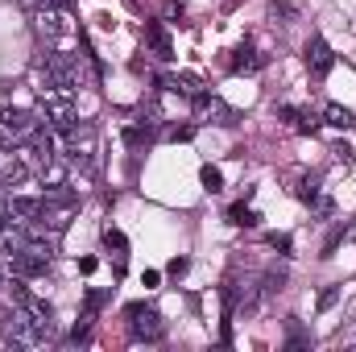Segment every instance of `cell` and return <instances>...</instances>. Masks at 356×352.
Instances as JSON below:
<instances>
[{
	"mask_svg": "<svg viewBox=\"0 0 356 352\" xmlns=\"http://www.w3.org/2000/svg\"><path fill=\"white\" fill-rule=\"evenodd\" d=\"M170 273H175V278L178 273H186V257H175V262H170Z\"/></svg>",
	"mask_w": 356,
	"mask_h": 352,
	"instance_id": "44dd1931",
	"label": "cell"
},
{
	"mask_svg": "<svg viewBox=\"0 0 356 352\" xmlns=\"http://www.w3.org/2000/svg\"><path fill=\"white\" fill-rule=\"evenodd\" d=\"M124 319H129V332H133V340H162L166 336V323H162V315L154 311V307H141V303H133V307H124Z\"/></svg>",
	"mask_w": 356,
	"mask_h": 352,
	"instance_id": "6da1fadb",
	"label": "cell"
},
{
	"mask_svg": "<svg viewBox=\"0 0 356 352\" xmlns=\"http://www.w3.org/2000/svg\"><path fill=\"white\" fill-rule=\"evenodd\" d=\"M0 286H4V273H0Z\"/></svg>",
	"mask_w": 356,
	"mask_h": 352,
	"instance_id": "603a6c76",
	"label": "cell"
},
{
	"mask_svg": "<svg viewBox=\"0 0 356 352\" xmlns=\"http://www.w3.org/2000/svg\"><path fill=\"white\" fill-rule=\"evenodd\" d=\"M323 116H327V125H332V129H353V125H356V116L348 112V108H340V104H327V112H323Z\"/></svg>",
	"mask_w": 356,
	"mask_h": 352,
	"instance_id": "8fae6325",
	"label": "cell"
},
{
	"mask_svg": "<svg viewBox=\"0 0 356 352\" xmlns=\"http://www.w3.org/2000/svg\"><path fill=\"white\" fill-rule=\"evenodd\" d=\"M228 220H232L236 228H253V224H257V211L245 207V203H236V207H228Z\"/></svg>",
	"mask_w": 356,
	"mask_h": 352,
	"instance_id": "4fadbf2b",
	"label": "cell"
},
{
	"mask_svg": "<svg viewBox=\"0 0 356 352\" xmlns=\"http://www.w3.org/2000/svg\"><path fill=\"white\" fill-rule=\"evenodd\" d=\"M104 245H108V253H112V262H116V273H120V269H124V257H129L124 237H120L116 228H104Z\"/></svg>",
	"mask_w": 356,
	"mask_h": 352,
	"instance_id": "ba28073f",
	"label": "cell"
},
{
	"mask_svg": "<svg viewBox=\"0 0 356 352\" xmlns=\"http://www.w3.org/2000/svg\"><path fill=\"white\" fill-rule=\"evenodd\" d=\"M282 116H286L298 133H315V125H319V120H315L311 112H302V108H282Z\"/></svg>",
	"mask_w": 356,
	"mask_h": 352,
	"instance_id": "9c48e42d",
	"label": "cell"
},
{
	"mask_svg": "<svg viewBox=\"0 0 356 352\" xmlns=\"http://www.w3.org/2000/svg\"><path fill=\"white\" fill-rule=\"evenodd\" d=\"M336 303H340V286H327V290L319 294V311H332Z\"/></svg>",
	"mask_w": 356,
	"mask_h": 352,
	"instance_id": "d6986e66",
	"label": "cell"
},
{
	"mask_svg": "<svg viewBox=\"0 0 356 352\" xmlns=\"http://www.w3.org/2000/svg\"><path fill=\"white\" fill-rule=\"evenodd\" d=\"M99 303H104V294H99V290H88V307H83V319H91V315L99 311Z\"/></svg>",
	"mask_w": 356,
	"mask_h": 352,
	"instance_id": "ffe728a7",
	"label": "cell"
},
{
	"mask_svg": "<svg viewBox=\"0 0 356 352\" xmlns=\"http://www.w3.org/2000/svg\"><path fill=\"white\" fill-rule=\"evenodd\" d=\"M21 4H38V0H21Z\"/></svg>",
	"mask_w": 356,
	"mask_h": 352,
	"instance_id": "7402d4cb",
	"label": "cell"
},
{
	"mask_svg": "<svg viewBox=\"0 0 356 352\" xmlns=\"http://www.w3.org/2000/svg\"><path fill=\"white\" fill-rule=\"evenodd\" d=\"M38 29H42V33H58V13H50V8L38 13Z\"/></svg>",
	"mask_w": 356,
	"mask_h": 352,
	"instance_id": "e0dca14e",
	"label": "cell"
},
{
	"mask_svg": "<svg viewBox=\"0 0 356 352\" xmlns=\"http://www.w3.org/2000/svg\"><path fill=\"white\" fill-rule=\"evenodd\" d=\"M33 129H38V120H33L25 108H4V112H0V145H17V141H25Z\"/></svg>",
	"mask_w": 356,
	"mask_h": 352,
	"instance_id": "7a4b0ae2",
	"label": "cell"
},
{
	"mask_svg": "<svg viewBox=\"0 0 356 352\" xmlns=\"http://www.w3.org/2000/svg\"><path fill=\"white\" fill-rule=\"evenodd\" d=\"M199 178H203V191H207V195H220V191H224V175H220L216 166H203Z\"/></svg>",
	"mask_w": 356,
	"mask_h": 352,
	"instance_id": "5bb4252c",
	"label": "cell"
},
{
	"mask_svg": "<svg viewBox=\"0 0 356 352\" xmlns=\"http://www.w3.org/2000/svg\"><path fill=\"white\" fill-rule=\"evenodd\" d=\"M25 178H29V170H25V162H21V158H13V162L0 170V182H4V186H17V182H25Z\"/></svg>",
	"mask_w": 356,
	"mask_h": 352,
	"instance_id": "7c38bea8",
	"label": "cell"
},
{
	"mask_svg": "<svg viewBox=\"0 0 356 352\" xmlns=\"http://www.w3.org/2000/svg\"><path fill=\"white\" fill-rule=\"evenodd\" d=\"M307 67H311V75H315V79H323V75L336 67V54H332V46H327L319 33L307 42Z\"/></svg>",
	"mask_w": 356,
	"mask_h": 352,
	"instance_id": "277c9868",
	"label": "cell"
},
{
	"mask_svg": "<svg viewBox=\"0 0 356 352\" xmlns=\"http://www.w3.org/2000/svg\"><path fill=\"white\" fill-rule=\"evenodd\" d=\"M315 191H319V178H315V175H302V178H298V186H294V195H298V199H307V203L315 199Z\"/></svg>",
	"mask_w": 356,
	"mask_h": 352,
	"instance_id": "9a60e30c",
	"label": "cell"
},
{
	"mask_svg": "<svg viewBox=\"0 0 356 352\" xmlns=\"http://www.w3.org/2000/svg\"><path fill=\"white\" fill-rule=\"evenodd\" d=\"M46 75H50V88H58V91H71L75 79H79L75 67H71L63 54H50V58H46Z\"/></svg>",
	"mask_w": 356,
	"mask_h": 352,
	"instance_id": "5b68a950",
	"label": "cell"
},
{
	"mask_svg": "<svg viewBox=\"0 0 356 352\" xmlns=\"http://www.w3.org/2000/svg\"><path fill=\"white\" fill-rule=\"evenodd\" d=\"M42 182H46V186H67V166L58 162V154L42 166Z\"/></svg>",
	"mask_w": 356,
	"mask_h": 352,
	"instance_id": "30bf717a",
	"label": "cell"
},
{
	"mask_svg": "<svg viewBox=\"0 0 356 352\" xmlns=\"http://www.w3.org/2000/svg\"><path fill=\"white\" fill-rule=\"evenodd\" d=\"M286 286V273H277V269H269L266 278H261V294H277Z\"/></svg>",
	"mask_w": 356,
	"mask_h": 352,
	"instance_id": "2e32d148",
	"label": "cell"
},
{
	"mask_svg": "<svg viewBox=\"0 0 356 352\" xmlns=\"http://www.w3.org/2000/svg\"><path fill=\"white\" fill-rule=\"evenodd\" d=\"M42 108H46V116H50V125H54L58 133H71V129H75V104H71L67 91H46L42 88Z\"/></svg>",
	"mask_w": 356,
	"mask_h": 352,
	"instance_id": "3957f363",
	"label": "cell"
},
{
	"mask_svg": "<svg viewBox=\"0 0 356 352\" xmlns=\"http://www.w3.org/2000/svg\"><path fill=\"white\" fill-rule=\"evenodd\" d=\"M46 207V199H8V216L13 220H38Z\"/></svg>",
	"mask_w": 356,
	"mask_h": 352,
	"instance_id": "52a82bcc",
	"label": "cell"
},
{
	"mask_svg": "<svg viewBox=\"0 0 356 352\" xmlns=\"http://www.w3.org/2000/svg\"><path fill=\"white\" fill-rule=\"evenodd\" d=\"M145 42L154 46V54H158V58H170V54H175V46H170L166 29H162L158 21H149V25H145Z\"/></svg>",
	"mask_w": 356,
	"mask_h": 352,
	"instance_id": "8992f818",
	"label": "cell"
},
{
	"mask_svg": "<svg viewBox=\"0 0 356 352\" xmlns=\"http://www.w3.org/2000/svg\"><path fill=\"white\" fill-rule=\"evenodd\" d=\"M8 298H13V303H17V307H21V303H25V298H29V290H25V282H21V273H17V278H13V282H8Z\"/></svg>",
	"mask_w": 356,
	"mask_h": 352,
	"instance_id": "ac0fdd59",
	"label": "cell"
}]
</instances>
